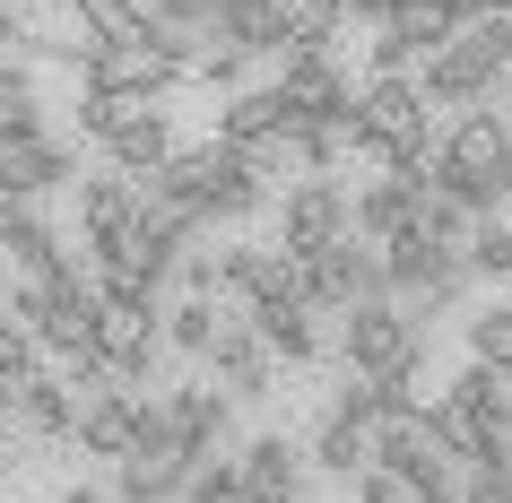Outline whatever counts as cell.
Segmentation results:
<instances>
[{"mask_svg": "<svg viewBox=\"0 0 512 503\" xmlns=\"http://www.w3.org/2000/svg\"><path fill=\"white\" fill-rule=\"evenodd\" d=\"M9 313L27 321V339L44 347V356H61V365L79 373V382H105V365H96V287H87V269H53L44 287H18V304Z\"/></svg>", "mask_w": 512, "mask_h": 503, "instance_id": "1", "label": "cell"}, {"mask_svg": "<svg viewBox=\"0 0 512 503\" xmlns=\"http://www.w3.org/2000/svg\"><path fill=\"white\" fill-rule=\"evenodd\" d=\"M434 434H443V451L469 460V469L512 460V373L469 365L452 391H443V408H434Z\"/></svg>", "mask_w": 512, "mask_h": 503, "instance_id": "2", "label": "cell"}, {"mask_svg": "<svg viewBox=\"0 0 512 503\" xmlns=\"http://www.w3.org/2000/svg\"><path fill=\"white\" fill-rule=\"evenodd\" d=\"M504 70H512V18L504 9H478L452 44L426 53V79L417 87H426V105H486L504 87Z\"/></svg>", "mask_w": 512, "mask_h": 503, "instance_id": "3", "label": "cell"}, {"mask_svg": "<svg viewBox=\"0 0 512 503\" xmlns=\"http://www.w3.org/2000/svg\"><path fill=\"white\" fill-rule=\"evenodd\" d=\"M504 157H512V131H504V113H460V131L434 148V165H426V191H452L460 209H495L504 191H495V174H504Z\"/></svg>", "mask_w": 512, "mask_h": 503, "instance_id": "4", "label": "cell"}, {"mask_svg": "<svg viewBox=\"0 0 512 503\" xmlns=\"http://www.w3.org/2000/svg\"><path fill=\"white\" fill-rule=\"evenodd\" d=\"M382 261V295H417V304H452L460 287H469V261H460L452 243H434L426 226H408V235H391L374 252Z\"/></svg>", "mask_w": 512, "mask_h": 503, "instance_id": "5", "label": "cell"}, {"mask_svg": "<svg viewBox=\"0 0 512 503\" xmlns=\"http://www.w3.org/2000/svg\"><path fill=\"white\" fill-rule=\"evenodd\" d=\"M87 139H105L113 157L131 165V174H157L165 165V148H174V131H165V113H157V96H96L87 87Z\"/></svg>", "mask_w": 512, "mask_h": 503, "instance_id": "6", "label": "cell"}, {"mask_svg": "<svg viewBox=\"0 0 512 503\" xmlns=\"http://www.w3.org/2000/svg\"><path fill=\"white\" fill-rule=\"evenodd\" d=\"M183 477H191V451L174 443L165 408H148V399H139V443L113 460V486H122V503H165V495H183Z\"/></svg>", "mask_w": 512, "mask_h": 503, "instance_id": "7", "label": "cell"}, {"mask_svg": "<svg viewBox=\"0 0 512 503\" xmlns=\"http://www.w3.org/2000/svg\"><path fill=\"white\" fill-rule=\"evenodd\" d=\"M365 295H382V261H374V252H356V235L322 243V252H296V304H313V313H348V304H365Z\"/></svg>", "mask_w": 512, "mask_h": 503, "instance_id": "8", "label": "cell"}, {"mask_svg": "<svg viewBox=\"0 0 512 503\" xmlns=\"http://www.w3.org/2000/svg\"><path fill=\"white\" fill-rule=\"evenodd\" d=\"M348 373H365V382L417 373V321H408L391 295H365V304H348Z\"/></svg>", "mask_w": 512, "mask_h": 503, "instance_id": "9", "label": "cell"}, {"mask_svg": "<svg viewBox=\"0 0 512 503\" xmlns=\"http://www.w3.org/2000/svg\"><path fill=\"white\" fill-rule=\"evenodd\" d=\"M79 79L96 87V96H165V87L183 79V61H165L157 44H87Z\"/></svg>", "mask_w": 512, "mask_h": 503, "instance_id": "10", "label": "cell"}, {"mask_svg": "<svg viewBox=\"0 0 512 503\" xmlns=\"http://www.w3.org/2000/svg\"><path fill=\"white\" fill-rule=\"evenodd\" d=\"M148 356H157V304H105L96 295V365L113 382H139Z\"/></svg>", "mask_w": 512, "mask_h": 503, "instance_id": "11", "label": "cell"}, {"mask_svg": "<svg viewBox=\"0 0 512 503\" xmlns=\"http://www.w3.org/2000/svg\"><path fill=\"white\" fill-rule=\"evenodd\" d=\"M339 235H348V191L330 183V174H304L287 191V235H278V252H322Z\"/></svg>", "mask_w": 512, "mask_h": 503, "instance_id": "12", "label": "cell"}, {"mask_svg": "<svg viewBox=\"0 0 512 503\" xmlns=\"http://www.w3.org/2000/svg\"><path fill=\"white\" fill-rule=\"evenodd\" d=\"M200 356H217L226 399H261V391H270V365H278L270 347H261V330H252V321H226V313H217V330H209Z\"/></svg>", "mask_w": 512, "mask_h": 503, "instance_id": "13", "label": "cell"}, {"mask_svg": "<svg viewBox=\"0 0 512 503\" xmlns=\"http://www.w3.org/2000/svg\"><path fill=\"white\" fill-rule=\"evenodd\" d=\"M296 131H304V105L287 87H252V96H235V105L217 113L226 148H261V139H296Z\"/></svg>", "mask_w": 512, "mask_h": 503, "instance_id": "14", "label": "cell"}, {"mask_svg": "<svg viewBox=\"0 0 512 503\" xmlns=\"http://www.w3.org/2000/svg\"><path fill=\"white\" fill-rule=\"evenodd\" d=\"M70 434H79L96 460H122V451L139 443V399L131 391H87L79 417H70Z\"/></svg>", "mask_w": 512, "mask_h": 503, "instance_id": "15", "label": "cell"}, {"mask_svg": "<svg viewBox=\"0 0 512 503\" xmlns=\"http://www.w3.org/2000/svg\"><path fill=\"white\" fill-rule=\"evenodd\" d=\"M165 425H174V443H183L191 460H209L217 434H226V391H217V382H183V391L165 399Z\"/></svg>", "mask_w": 512, "mask_h": 503, "instance_id": "16", "label": "cell"}, {"mask_svg": "<svg viewBox=\"0 0 512 503\" xmlns=\"http://www.w3.org/2000/svg\"><path fill=\"white\" fill-rule=\"evenodd\" d=\"M53 183H70V148H61V139H9V148H0V191H35V200H44V191Z\"/></svg>", "mask_w": 512, "mask_h": 503, "instance_id": "17", "label": "cell"}, {"mask_svg": "<svg viewBox=\"0 0 512 503\" xmlns=\"http://www.w3.org/2000/svg\"><path fill=\"white\" fill-rule=\"evenodd\" d=\"M417 200H426V183H400V174H391V183H374L365 200H348V226L374 235V243H391V235L417 226Z\"/></svg>", "mask_w": 512, "mask_h": 503, "instance_id": "18", "label": "cell"}, {"mask_svg": "<svg viewBox=\"0 0 512 503\" xmlns=\"http://www.w3.org/2000/svg\"><path fill=\"white\" fill-rule=\"evenodd\" d=\"M252 330H261V347H270V356H287V365H304V356L322 347V330H313V304H296V295L252 304Z\"/></svg>", "mask_w": 512, "mask_h": 503, "instance_id": "19", "label": "cell"}, {"mask_svg": "<svg viewBox=\"0 0 512 503\" xmlns=\"http://www.w3.org/2000/svg\"><path fill=\"white\" fill-rule=\"evenodd\" d=\"M87 44H148V0H70Z\"/></svg>", "mask_w": 512, "mask_h": 503, "instance_id": "20", "label": "cell"}, {"mask_svg": "<svg viewBox=\"0 0 512 503\" xmlns=\"http://www.w3.org/2000/svg\"><path fill=\"white\" fill-rule=\"evenodd\" d=\"M131 217H139V183H87V252L122 243Z\"/></svg>", "mask_w": 512, "mask_h": 503, "instance_id": "21", "label": "cell"}, {"mask_svg": "<svg viewBox=\"0 0 512 503\" xmlns=\"http://www.w3.org/2000/svg\"><path fill=\"white\" fill-rule=\"evenodd\" d=\"M18 417H27L35 434H70L79 399H70V382H53V373H27V382H18Z\"/></svg>", "mask_w": 512, "mask_h": 503, "instance_id": "22", "label": "cell"}, {"mask_svg": "<svg viewBox=\"0 0 512 503\" xmlns=\"http://www.w3.org/2000/svg\"><path fill=\"white\" fill-rule=\"evenodd\" d=\"M235 469H243V486H252V495H296V451H287V434H261Z\"/></svg>", "mask_w": 512, "mask_h": 503, "instance_id": "23", "label": "cell"}, {"mask_svg": "<svg viewBox=\"0 0 512 503\" xmlns=\"http://www.w3.org/2000/svg\"><path fill=\"white\" fill-rule=\"evenodd\" d=\"M313 460H322V469H339V477H356V469H365V425H356L348 408H330L322 434H313Z\"/></svg>", "mask_w": 512, "mask_h": 503, "instance_id": "24", "label": "cell"}, {"mask_svg": "<svg viewBox=\"0 0 512 503\" xmlns=\"http://www.w3.org/2000/svg\"><path fill=\"white\" fill-rule=\"evenodd\" d=\"M35 131H44L35 79H27V70H0V148H9V139H35Z\"/></svg>", "mask_w": 512, "mask_h": 503, "instance_id": "25", "label": "cell"}, {"mask_svg": "<svg viewBox=\"0 0 512 503\" xmlns=\"http://www.w3.org/2000/svg\"><path fill=\"white\" fill-rule=\"evenodd\" d=\"M183 495H191V503H243V469H235V460H217V451H209V460H191Z\"/></svg>", "mask_w": 512, "mask_h": 503, "instance_id": "26", "label": "cell"}, {"mask_svg": "<svg viewBox=\"0 0 512 503\" xmlns=\"http://www.w3.org/2000/svg\"><path fill=\"white\" fill-rule=\"evenodd\" d=\"M460 261L478 269V278H504V269H512V226L478 217V226H469V252H460Z\"/></svg>", "mask_w": 512, "mask_h": 503, "instance_id": "27", "label": "cell"}, {"mask_svg": "<svg viewBox=\"0 0 512 503\" xmlns=\"http://www.w3.org/2000/svg\"><path fill=\"white\" fill-rule=\"evenodd\" d=\"M469 347H478V365L512 373V304H495V313H478V321H469Z\"/></svg>", "mask_w": 512, "mask_h": 503, "instance_id": "28", "label": "cell"}, {"mask_svg": "<svg viewBox=\"0 0 512 503\" xmlns=\"http://www.w3.org/2000/svg\"><path fill=\"white\" fill-rule=\"evenodd\" d=\"M209 330H217V304H209V295H191L183 313L165 321V339H174V347H191V356H200V347H209Z\"/></svg>", "mask_w": 512, "mask_h": 503, "instance_id": "29", "label": "cell"}, {"mask_svg": "<svg viewBox=\"0 0 512 503\" xmlns=\"http://www.w3.org/2000/svg\"><path fill=\"white\" fill-rule=\"evenodd\" d=\"M217 18V0H148V27H183V35H200Z\"/></svg>", "mask_w": 512, "mask_h": 503, "instance_id": "30", "label": "cell"}, {"mask_svg": "<svg viewBox=\"0 0 512 503\" xmlns=\"http://www.w3.org/2000/svg\"><path fill=\"white\" fill-rule=\"evenodd\" d=\"M356 503H408V486L382 469V460H365V469H356Z\"/></svg>", "mask_w": 512, "mask_h": 503, "instance_id": "31", "label": "cell"}, {"mask_svg": "<svg viewBox=\"0 0 512 503\" xmlns=\"http://www.w3.org/2000/svg\"><path fill=\"white\" fill-rule=\"evenodd\" d=\"M460 503H512V460H495V469H478L469 486H460Z\"/></svg>", "mask_w": 512, "mask_h": 503, "instance_id": "32", "label": "cell"}, {"mask_svg": "<svg viewBox=\"0 0 512 503\" xmlns=\"http://www.w3.org/2000/svg\"><path fill=\"white\" fill-rule=\"evenodd\" d=\"M9 44H18V18H9V0H0V53H9Z\"/></svg>", "mask_w": 512, "mask_h": 503, "instance_id": "33", "label": "cell"}, {"mask_svg": "<svg viewBox=\"0 0 512 503\" xmlns=\"http://www.w3.org/2000/svg\"><path fill=\"white\" fill-rule=\"evenodd\" d=\"M243 503H296V495H252V486H243Z\"/></svg>", "mask_w": 512, "mask_h": 503, "instance_id": "34", "label": "cell"}, {"mask_svg": "<svg viewBox=\"0 0 512 503\" xmlns=\"http://www.w3.org/2000/svg\"><path fill=\"white\" fill-rule=\"evenodd\" d=\"M61 503H96V495H87V486H79V495H61Z\"/></svg>", "mask_w": 512, "mask_h": 503, "instance_id": "35", "label": "cell"}, {"mask_svg": "<svg viewBox=\"0 0 512 503\" xmlns=\"http://www.w3.org/2000/svg\"><path fill=\"white\" fill-rule=\"evenodd\" d=\"M0 469H9V451H0Z\"/></svg>", "mask_w": 512, "mask_h": 503, "instance_id": "36", "label": "cell"}, {"mask_svg": "<svg viewBox=\"0 0 512 503\" xmlns=\"http://www.w3.org/2000/svg\"><path fill=\"white\" fill-rule=\"evenodd\" d=\"M504 79H512V70H504Z\"/></svg>", "mask_w": 512, "mask_h": 503, "instance_id": "37", "label": "cell"}]
</instances>
